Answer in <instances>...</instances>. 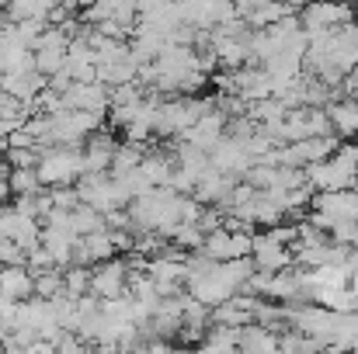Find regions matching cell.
<instances>
[{
    "label": "cell",
    "instance_id": "6da1fadb",
    "mask_svg": "<svg viewBox=\"0 0 358 354\" xmlns=\"http://www.w3.org/2000/svg\"><path fill=\"white\" fill-rule=\"evenodd\" d=\"M35 170H38V181H42L45 188H52V184H73V181L84 174L80 146H63V142L42 146Z\"/></svg>",
    "mask_w": 358,
    "mask_h": 354
},
{
    "label": "cell",
    "instance_id": "7a4b0ae2",
    "mask_svg": "<svg viewBox=\"0 0 358 354\" xmlns=\"http://www.w3.org/2000/svg\"><path fill=\"white\" fill-rule=\"evenodd\" d=\"M296 14H299V28L306 35H317V31H331V28L352 21L355 7H352V0H306Z\"/></svg>",
    "mask_w": 358,
    "mask_h": 354
},
{
    "label": "cell",
    "instance_id": "3957f363",
    "mask_svg": "<svg viewBox=\"0 0 358 354\" xmlns=\"http://www.w3.org/2000/svg\"><path fill=\"white\" fill-rule=\"evenodd\" d=\"M129 288V264L125 257H105L98 264H91V292L98 299H119Z\"/></svg>",
    "mask_w": 358,
    "mask_h": 354
},
{
    "label": "cell",
    "instance_id": "277c9868",
    "mask_svg": "<svg viewBox=\"0 0 358 354\" xmlns=\"http://www.w3.org/2000/svg\"><path fill=\"white\" fill-rule=\"evenodd\" d=\"M108 94L112 87L101 84V80H73L59 98H63V108H84V112H108Z\"/></svg>",
    "mask_w": 358,
    "mask_h": 354
},
{
    "label": "cell",
    "instance_id": "5b68a950",
    "mask_svg": "<svg viewBox=\"0 0 358 354\" xmlns=\"http://www.w3.org/2000/svg\"><path fill=\"white\" fill-rule=\"evenodd\" d=\"M250 257H254V267H261V271H282V267L292 264V250H289V243L275 239L268 230L250 233Z\"/></svg>",
    "mask_w": 358,
    "mask_h": 354
},
{
    "label": "cell",
    "instance_id": "8992f818",
    "mask_svg": "<svg viewBox=\"0 0 358 354\" xmlns=\"http://www.w3.org/2000/svg\"><path fill=\"white\" fill-rule=\"evenodd\" d=\"M115 253H119L115 236H112V230L105 226V230H94V233L77 236L70 264H87V267H91V264H98V260H105V257H115Z\"/></svg>",
    "mask_w": 358,
    "mask_h": 354
},
{
    "label": "cell",
    "instance_id": "52a82bcc",
    "mask_svg": "<svg viewBox=\"0 0 358 354\" xmlns=\"http://www.w3.org/2000/svg\"><path fill=\"white\" fill-rule=\"evenodd\" d=\"M115 146H119V139H115L112 132H105V125L94 128V132L80 142V163H84V170H108Z\"/></svg>",
    "mask_w": 358,
    "mask_h": 354
},
{
    "label": "cell",
    "instance_id": "ba28073f",
    "mask_svg": "<svg viewBox=\"0 0 358 354\" xmlns=\"http://www.w3.org/2000/svg\"><path fill=\"white\" fill-rule=\"evenodd\" d=\"M209 163L216 167V170H223V174H234V177H240L254 160H250V153L243 149V142H237V139H230V135H223L213 149H209Z\"/></svg>",
    "mask_w": 358,
    "mask_h": 354
},
{
    "label": "cell",
    "instance_id": "9c48e42d",
    "mask_svg": "<svg viewBox=\"0 0 358 354\" xmlns=\"http://www.w3.org/2000/svg\"><path fill=\"white\" fill-rule=\"evenodd\" d=\"M0 295L10 302L35 295V274L28 271V264H0Z\"/></svg>",
    "mask_w": 358,
    "mask_h": 354
},
{
    "label": "cell",
    "instance_id": "30bf717a",
    "mask_svg": "<svg viewBox=\"0 0 358 354\" xmlns=\"http://www.w3.org/2000/svg\"><path fill=\"white\" fill-rule=\"evenodd\" d=\"M185 288L199 299V302H206V306H216V302H223V299H230L234 295V285L213 267L209 274H199V278H188L185 281Z\"/></svg>",
    "mask_w": 358,
    "mask_h": 354
},
{
    "label": "cell",
    "instance_id": "8fae6325",
    "mask_svg": "<svg viewBox=\"0 0 358 354\" xmlns=\"http://www.w3.org/2000/svg\"><path fill=\"white\" fill-rule=\"evenodd\" d=\"M327 118H331L334 135L355 139L358 135V98H338V101H331L327 105Z\"/></svg>",
    "mask_w": 358,
    "mask_h": 354
},
{
    "label": "cell",
    "instance_id": "7c38bea8",
    "mask_svg": "<svg viewBox=\"0 0 358 354\" xmlns=\"http://www.w3.org/2000/svg\"><path fill=\"white\" fill-rule=\"evenodd\" d=\"M237 348L240 351H261V354L278 351V334L261 327V323H247V327H240Z\"/></svg>",
    "mask_w": 358,
    "mask_h": 354
},
{
    "label": "cell",
    "instance_id": "4fadbf2b",
    "mask_svg": "<svg viewBox=\"0 0 358 354\" xmlns=\"http://www.w3.org/2000/svg\"><path fill=\"white\" fill-rule=\"evenodd\" d=\"M146 149H150V142H129V139H122L119 146H115V153H112V174H125V170H132V167H139V160L146 156Z\"/></svg>",
    "mask_w": 358,
    "mask_h": 354
},
{
    "label": "cell",
    "instance_id": "5bb4252c",
    "mask_svg": "<svg viewBox=\"0 0 358 354\" xmlns=\"http://www.w3.org/2000/svg\"><path fill=\"white\" fill-rule=\"evenodd\" d=\"M70 230H73L77 236L94 233V230H105V212H98L94 205L80 202V205L70 212Z\"/></svg>",
    "mask_w": 358,
    "mask_h": 354
},
{
    "label": "cell",
    "instance_id": "9a60e30c",
    "mask_svg": "<svg viewBox=\"0 0 358 354\" xmlns=\"http://www.w3.org/2000/svg\"><path fill=\"white\" fill-rule=\"evenodd\" d=\"M7 188H10V195H31V191H42L45 184L38 181L35 167H10L7 170Z\"/></svg>",
    "mask_w": 358,
    "mask_h": 354
},
{
    "label": "cell",
    "instance_id": "2e32d148",
    "mask_svg": "<svg viewBox=\"0 0 358 354\" xmlns=\"http://www.w3.org/2000/svg\"><path fill=\"white\" fill-rule=\"evenodd\" d=\"M63 292H66L70 299L91 292V267H87V264H66V267H63Z\"/></svg>",
    "mask_w": 358,
    "mask_h": 354
},
{
    "label": "cell",
    "instance_id": "e0dca14e",
    "mask_svg": "<svg viewBox=\"0 0 358 354\" xmlns=\"http://www.w3.org/2000/svg\"><path fill=\"white\" fill-rule=\"evenodd\" d=\"M202 236H206V233L199 230V223H178V226H171L167 239L188 253V250H199V246H202Z\"/></svg>",
    "mask_w": 358,
    "mask_h": 354
},
{
    "label": "cell",
    "instance_id": "ac0fdd59",
    "mask_svg": "<svg viewBox=\"0 0 358 354\" xmlns=\"http://www.w3.org/2000/svg\"><path fill=\"white\" fill-rule=\"evenodd\" d=\"M199 250H206L213 260H227V257H230V230H227V226L209 230V233L202 236V246H199Z\"/></svg>",
    "mask_w": 358,
    "mask_h": 354
},
{
    "label": "cell",
    "instance_id": "d6986e66",
    "mask_svg": "<svg viewBox=\"0 0 358 354\" xmlns=\"http://www.w3.org/2000/svg\"><path fill=\"white\" fill-rule=\"evenodd\" d=\"M63 292V267H45L35 271V295L38 299H52Z\"/></svg>",
    "mask_w": 358,
    "mask_h": 354
},
{
    "label": "cell",
    "instance_id": "ffe728a7",
    "mask_svg": "<svg viewBox=\"0 0 358 354\" xmlns=\"http://www.w3.org/2000/svg\"><path fill=\"white\" fill-rule=\"evenodd\" d=\"M35 52V70L38 73H56L59 66H66V49H31Z\"/></svg>",
    "mask_w": 358,
    "mask_h": 354
},
{
    "label": "cell",
    "instance_id": "44dd1931",
    "mask_svg": "<svg viewBox=\"0 0 358 354\" xmlns=\"http://www.w3.org/2000/svg\"><path fill=\"white\" fill-rule=\"evenodd\" d=\"M49 198H52V209H59V212H73L80 205L77 184H52L49 188Z\"/></svg>",
    "mask_w": 358,
    "mask_h": 354
},
{
    "label": "cell",
    "instance_id": "7402d4cb",
    "mask_svg": "<svg viewBox=\"0 0 358 354\" xmlns=\"http://www.w3.org/2000/svg\"><path fill=\"white\" fill-rule=\"evenodd\" d=\"M7 163L10 167H38V149L35 146H7Z\"/></svg>",
    "mask_w": 358,
    "mask_h": 354
},
{
    "label": "cell",
    "instance_id": "603a6c76",
    "mask_svg": "<svg viewBox=\"0 0 358 354\" xmlns=\"http://www.w3.org/2000/svg\"><path fill=\"white\" fill-rule=\"evenodd\" d=\"M348 288L358 295V267H348Z\"/></svg>",
    "mask_w": 358,
    "mask_h": 354
},
{
    "label": "cell",
    "instance_id": "cb8c5ba5",
    "mask_svg": "<svg viewBox=\"0 0 358 354\" xmlns=\"http://www.w3.org/2000/svg\"><path fill=\"white\" fill-rule=\"evenodd\" d=\"M7 132H10V125H7V121H0V153L7 149Z\"/></svg>",
    "mask_w": 358,
    "mask_h": 354
},
{
    "label": "cell",
    "instance_id": "d4e9b609",
    "mask_svg": "<svg viewBox=\"0 0 358 354\" xmlns=\"http://www.w3.org/2000/svg\"><path fill=\"white\" fill-rule=\"evenodd\" d=\"M3 202H10V188H7V181H0V205Z\"/></svg>",
    "mask_w": 358,
    "mask_h": 354
},
{
    "label": "cell",
    "instance_id": "484cf974",
    "mask_svg": "<svg viewBox=\"0 0 358 354\" xmlns=\"http://www.w3.org/2000/svg\"><path fill=\"white\" fill-rule=\"evenodd\" d=\"M7 170H10V163H7V156L0 153V181H7Z\"/></svg>",
    "mask_w": 358,
    "mask_h": 354
}]
</instances>
